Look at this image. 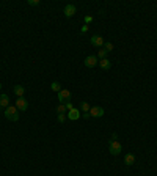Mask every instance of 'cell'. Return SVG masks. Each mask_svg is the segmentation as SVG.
<instances>
[{
    "label": "cell",
    "mask_w": 157,
    "mask_h": 176,
    "mask_svg": "<svg viewBox=\"0 0 157 176\" xmlns=\"http://www.w3.org/2000/svg\"><path fill=\"white\" fill-rule=\"evenodd\" d=\"M17 112H19V110L16 109V106H10V107L5 109L3 115H5V118L10 120V121H17V120H19V113H17Z\"/></svg>",
    "instance_id": "1"
},
{
    "label": "cell",
    "mask_w": 157,
    "mask_h": 176,
    "mask_svg": "<svg viewBox=\"0 0 157 176\" xmlns=\"http://www.w3.org/2000/svg\"><path fill=\"white\" fill-rule=\"evenodd\" d=\"M109 151H110L112 156H119L121 151H123V146H121V143L118 140H112L109 143Z\"/></svg>",
    "instance_id": "2"
},
{
    "label": "cell",
    "mask_w": 157,
    "mask_h": 176,
    "mask_svg": "<svg viewBox=\"0 0 157 176\" xmlns=\"http://www.w3.org/2000/svg\"><path fill=\"white\" fill-rule=\"evenodd\" d=\"M16 109L19 110V112H25L29 109V101L25 99V97H17V101H16Z\"/></svg>",
    "instance_id": "3"
},
{
    "label": "cell",
    "mask_w": 157,
    "mask_h": 176,
    "mask_svg": "<svg viewBox=\"0 0 157 176\" xmlns=\"http://www.w3.org/2000/svg\"><path fill=\"white\" fill-rule=\"evenodd\" d=\"M58 101H60V104H66V101L69 102V99H71V91L69 90H66V88H63L60 93H58Z\"/></svg>",
    "instance_id": "4"
},
{
    "label": "cell",
    "mask_w": 157,
    "mask_h": 176,
    "mask_svg": "<svg viewBox=\"0 0 157 176\" xmlns=\"http://www.w3.org/2000/svg\"><path fill=\"white\" fill-rule=\"evenodd\" d=\"M83 65H85L87 68H94L96 65H99V60H97L96 55H88V57L83 60Z\"/></svg>",
    "instance_id": "5"
},
{
    "label": "cell",
    "mask_w": 157,
    "mask_h": 176,
    "mask_svg": "<svg viewBox=\"0 0 157 176\" xmlns=\"http://www.w3.org/2000/svg\"><path fill=\"white\" fill-rule=\"evenodd\" d=\"M90 115L94 116V118H102V116H104V107H101V106L91 107V109H90Z\"/></svg>",
    "instance_id": "6"
},
{
    "label": "cell",
    "mask_w": 157,
    "mask_h": 176,
    "mask_svg": "<svg viewBox=\"0 0 157 176\" xmlns=\"http://www.w3.org/2000/svg\"><path fill=\"white\" fill-rule=\"evenodd\" d=\"M90 41H91V44H93L94 47H102V46H104V43H105L101 35H93Z\"/></svg>",
    "instance_id": "7"
},
{
    "label": "cell",
    "mask_w": 157,
    "mask_h": 176,
    "mask_svg": "<svg viewBox=\"0 0 157 176\" xmlns=\"http://www.w3.org/2000/svg\"><path fill=\"white\" fill-rule=\"evenodd\" d=\"M63 13H65L66 17H72V16L77 13V8H75V5H66V7L63 8Z\"/></svg>",
    "instance_id": "8"
},
{
    "label": "cell",
    "mask_w": 157,
    "mask_h": 176,
    "mask_svg": "<svg viewBox=\"0 0 157 176\" xmlns=\"http://www.w3.org/2000/svg\"><path fill=\"white\" fill-rule=\"evenodd\" d=\"M7 109V107H10V97H8V94H0V109Z\"/></svg>",
    "instance_id": "9"
},
{
    "label": "cell",
    "mask_w": 157,
    "mask_h": 176,
    "mask_svg": "<svg viewBox=\"0 0 157 176\" xmlns=\"http://www.w3.org/2000/svg\"><path fill=\"white\" fill-rule=\"evenodd\" d=\"M69 120H72V121H75V120H78L80 118V112H78V109H72V110H69L68 112V115H66Z\"/></svg>",
    "instance_id": "10"
},
{
    "label": "cell",
    "mask_w": 157,
    "mask_h": 176,
    "mask_svg": "<svg viewBox=\"0 0 157 176\" xmlns=\"http://www.w3.org/2000/svg\"><path fill=\"white\" fill-rule=\"evenodd\" d=\"M13 91H14V94H16L17 97H24V94H25V88H24L22 85H14Z\"/></svg>",
    "instance_id": "11"
},
{
    "label": "cell",
    "mask_w": 157,
    "mask_h": 176,
    "mask_svg": "<svg viewBox=\"0 0 157 176\" xmlns=\"http://www.w3.org/2000/svg\"><path fill=\"white\" fill-rule=\"evenodd\" d=\"M124 164H126L127 167L134 165V164H135V156H134V154H130V153L126 154V156H124Z\"/></svg>",
    "instance_id": "12"
},
{
    "label": "cell",
    "mask_w": 157,
    "mask_h": 176,
    "mask_svg": "<svg viewBox=\"0 0 157 176\" xmlns=\"http://www.w3.org/2000/svg\"><path fill=\"white\" fill-rule=\"evenodd\" d=\"M99 66H101L104 71H109V69L112 68V63H110V60L104 58V60H99Z\"/></svg>",
    "instance_id": "13"
},
{
    "label": "cell",
    "mask_w": 157,
    "mask_h": 176,
    "mask_svg": "<svg viewBox=\"0 0 157 176\" xmlns=\"http://www.w3.org/2000/svg\"><path fill=\"white\" fill-rule=\"evenodd\" d=\"M50 90L55 91V93H60L63 88H61V85H60L58 82H52V83H50Z\"/></svg>",
    "instance_id": "14"
},
{
    "label": "cell",
    "mask_w": 157,
    "mask_h": 176,
    "mask_svg": "<svg viewBox=\"0 0 157 176\" xmlns=\"http://www.w3.org/2000/svg\"><path fill=\"white\" fill-rule=\"evenodd\" d=\"M90 104L88 102H85V101H83V102H80V110L83 112V113H87V112H90Z\"/></svg>",
    "instance_id": "15"
},
{
    "label": "cell",
    "mask_w": 157,
    "mask_h": 176,
    "mask_svg": "<svg viewBox=\"0 0 157 176\" xmlns=\"http://www.w3.org/2000/svg\"><path fill=\"white\" fill-rule=\"evenodd\" d=\"M104 49H105L107 52H112V50H113V43H110V41H105V43H104Z\"/></svg>",
    "instance_id": "16"
},
{
    "label": "cell",
    "mask_w": 157,
    "mask_h": 176,
    "mask_svg": "<svg viewBox=\"0 0 157 176\" xmlns=\"http://www.w3.org/2000/svg\"><path fill=\"white\" fill-rule=\"evenodd\" d=\"M107 54H109L107 50H105V49H102V50H99V52H97V57H99L101 60H104V58H107Z\"/></svg>",
    "instance_id": "17"
},
{
    "label": "cell",
    "mask_w": 157,
    "mask_h": 176,
    "mask_svg": "<svg viewBox=\"0 0 157 176\" xmlns=\"http://www.w3.org/2000/svg\"><path fill=\"white\" fill-rule=\"evenodd\" d=\"M68 110H66V106L65 104H60L58 107H57V113H66Z\"/></svg>",
    "instance_id": "18"
},
{
    "label": "cell",
    "mask_w": 157,
    "mask_h": 176,
    "mask_svg": "<svg viewBox=\"0 0 157 176\" xmlns=\"http://www.w3.org/2000/svg\"><path fill=\"white\" fill-rule=\"evenodd\" d=\"M57 120H58V123H65V121H66V115H65V113H58Z\"/></svg>",
    "instance_id": "19"
},
{
    "label": "cell",
    "mask_w": 157,
    "mask_h": 176,
    "mask_svg": "<svg viewBox=\"0 0 157 176\" xmlns=\"http://www.w3.org/2000/svg\"><path fill=\"white\" fill-rule=\"evenodd\" d=\"M30 7H38L39 5V0H29V2H27Z\"/></svg>",
    "instance_id": "20"
},
{
    "label": "cell",
    "mask_w": 157,
    "mask_h": 176,
    "mask_svg": "<svg viewBox=\"0 0 157 176\" xmlns=\"http://www.w3.org/2000/svg\"><path fill=\"white\" fill-rule=\"evenodd\" d=\"M83 20H85V24L88 25L90 22H93V16H85V19H83Z\"/></svg>",
    "instance_id": "21"
},
{
    "label": "cell",
    "mask_w": 157,
    "mask_h": 176,
    "mask_svg": "<svg viewBox=\"0 0 157 176\" xmlns=\"http://www.w3.org/2000/svg\"><path fill=\"white\" fill-rule=\"evenodd\" d=\"M65 106H66V110H68V112H69V110H72V109H74V106H72V102H66V104H65Z\"/></svg>",
    "instance_id": "22"
},
{
    "label": "cell",
    "mask_w": 157,
    "mask_h": 176,
    "mask_svg": "<svg viewBox=\"0 0 157 176\" xmlns=\"http://www.w3.org/2000/svg\"><path fill=\"white\" fill-rule=\"evenodd\" d=\"M80 32H82V33H87V32H88V25H87V24L82 27V30H80Z\"/></svg>",
    "instance_id": "23"
},
{
    "label": "cell",
    "mask_w": 157,
    "mask_h": 176,
    "mask_svg": "<svg viewBox=\"0 0 157 176\" xmlns=\"http://www.w3.org/2000/svg\"><path fill=\"white\" fill-rule=\"evenodd\" d=\"M91 115H90V112H87V113H83V118H90Z\"/></svg>",
    "instance_id": "24"
},
{
    "label": "cell",
    "mask_w": 157,
    "mask_h": 176,
    "mask_svg": "<svg viewBox=\"0 0 157 176\" xmlns=\"http://www.w3.org/2000/svg\"><path fill=\"white\" fill-rule=\"evenodd\" d=\"M0 90H2V83H0Z\"/></svg>",
    "instance_id": "25"
}]
</instances>
